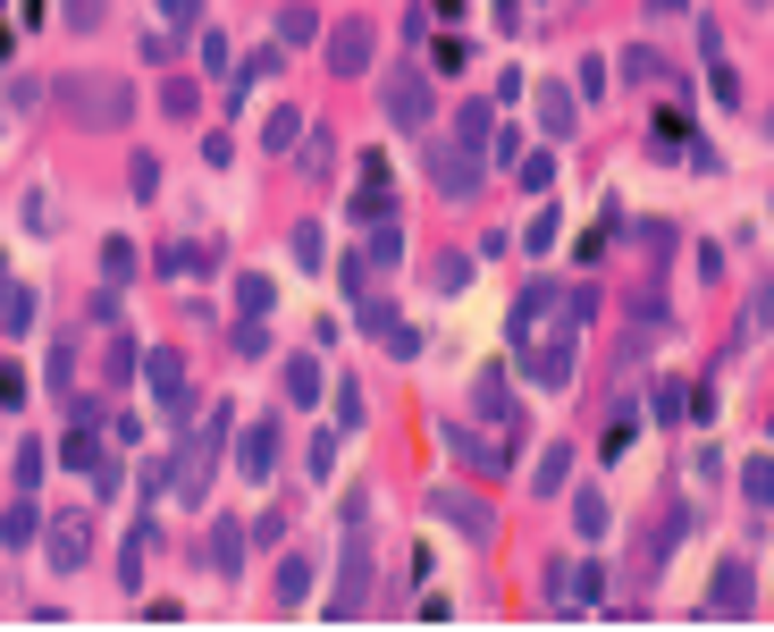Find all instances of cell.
Listing matches in <instances>:
<instances>
[{"label":"cell","instance_id":"1","mask_svg":"<svg viewBox=\"0 0 774 632\" xmlns=\"http://www.w3.org/2000/svg\"><path fill=\"white\" fill-rule=\"evenodd\" d=\"M51 94H59V110L85 118V127H127V110H135V85H127V77H94V68L59 77Z\"/></svg>","mask_w":774,"mask_h":632},{"label":"cell","instance_id":"2","mask_svg":"<svg viewBox=\"0 0 774 632\" xmlns=\"http://www.w3.org/2000/svg\"><path fill=\"white\" fill-rule=\"evenodd\" d=\"M227 430H236V414H227V405H210V414H203V430H194V447L177 456V473H169L177 506H210V473H219V447H227Z\"/></svg>","mask_w":774,"mask_h":632},{"label":"cell","instance_id":"3","mask_svg":"<svg viewBox=\"0 0 774 632\" xmlns=\"http://www.w3.org/2000/svg\"><path fill=\"white\" fill-rule=\"evenodd\" d=\"M522 371H530V388H572V363H581V346H572V321H539V329H522Z\"/></svg>","mask_w":774,"mask_h":632},{"label":"cell","instance_id":"4","mask_svg":"<svg viewBox=\"0 0 774 632\" xmlns=\"http://www.w3.org/2000/svg\"><path fill=\"white\" fill-rule=\"evenodd\" d=\"M321 615H371V523H354L345 532V565H337V591L321 599Z\"/></svg>","mask_w":774,"mask_h":632},{"label":"cell","instance_id":"5","mask_svg":"<svg viewBox=\"0 0 774 632\" xmlns=\"http://www.w3.org/2000/svg\"><path fill=\"white\" fill-rule=\"evenodd\" d=\"M379 110H388V127L396 135H421L438 118V94H430V77H421V68H396V77L379 85Z\"/></svg>","mask_w":774,"mask_h":632},{"label":"cell","instance_id":"6","mask_svg":"<svg viewBox=\"0 0 774 632\" xmlns=\"http://www.w3.org/2000/svg\"><path fill=\"white\" fill-rule=\"evenodd\" d=\"M135 371H144V380H151V397L169 405L177 421L194 414V388H186V354H177V346H144V363H135Z\"/></svg>","mask_w":774,"mask_h":632},{"label":"cell","instance_id":"7","mask_svg":"<svg viewBox=\"0 0 774 632\" xmlns=\"http://www.w3.org/2000/svg\"><path fill=\"white\" fill-rule=\"evenodd\" d=\"M430 177H438V194L447 203H472V186H480V144H430Z\"/></svg>","mask_w":774,"mask_h":632},{"label":"cell","instance_id":"8","mask_svg":"<svg viewBox=\"0 0 774 632\" xmlns=\"http://www.w3.org/2000/svg\"><path fill=\"white\" fill-rule=\"evenodd\" d=\"M606 599V574L598 565H548V615H581Z\"/></svg>","mask_w":774,"mask_h":632},{"label":"cell","instance_id":"9","mask_svg":"<svg viewBox=\"0 0 774 632\" xmlns=\"http://www.w3.org/2000/svg\"><path fill=\"white\" fill-rule=\"evenodd\" d=\"M472 414L489 421L497 439H522V405H513V388H506V371H497V363L472 380Z\"/></svg>","mask_w":774,"mask_h":632},{"label":"cell","instance_id":"10","mask_svg":"<svg viewBox=\"0 0 774 632\" xmlns=\"http://www.w3.org/2000/svg\"><path fill=\"white\" fill-rule=\"evenodd\" d=\"M42 556H51V574H76V565L94 556V523L85 515H51L42 523Z\"/></svg>","mask_w":774,"mask_h":632},{"label":"cell","instance_id":"11","mask_svg":"<svg viewBox=\"0 0 774 632\" xmlns=\"http://www.w3.org/2000/svg\"><path fill=\"white\" fill-rule=\"evenodd\" d=\"M438 439H447V456L463 464V473H480V480H497L513 464V447H497V439H480V430H463V421H447V430H438Z\"/></svg>","mask_w":774,"mask_h":632},{"label":"cell","instance_id":"12","mask_svg":"<svg viewBox=\"0 0 774 632\" xmlns=\"http://www.w3.org/2000/svg\"><path fill=\"white\" fill-rule=\"evenodd\" d=\"M430 515L447 523V532H463V539H489V498H472V489H430Z\"/></svg>","mask_w":774,"mask_h":632},{"label":"cell","instance_id":"13","mask_svg":"<svg viewBox=\"0 0 774 632\" xmlns=\"http://www.w3.org/2000/svg\"><path fill=\"white\" fill-rule=\"evenodd\" d=\"M371 26H362V18H345L337 26V35H329V77H371Z\"/></svg>","mask_w":774,"mask_h":632},{"label":"cell","instance_id":"14","mask_svg":"<svg viewBox=\"0 0 774 632\" xmlns=\"http://www.w3.org/2000/svg\"><path fill=\"white\" fill-rule=\"evenodd\" d=\"M278 414H270V421H253V430H245V447H236V473H245V480H270V473H278Z\"/></svg>","mask_w":774,"mask_h":632},{"label":"cell","instance_id":"15","mask_svg":"<svg viewBox=\"0 0 774 632\" xmlns=\"http://www.w3.org/2000/svg\"><path fill=\"white\" fill-rule=\"evenodd\" d=\"M210 574H219V582H236V574H245V523H236V515H210Z\"/></svg>","mask_w":774,"mask_h":632},{"label":"cell","instance_id":"16","mask_svg":"<svg viewBox=\"0 0 774 632\" xmlns=\"http://www.w3.org/2000/svg\"><path fill=\"white\" fill-rule=\"evenodd\" d=\"M757 607V591H749V565H716V591H707V615H749Z\"/></svg>","mask_w":774,"mask_h":632},{"label":"cell","instance_id":"17","mask_svg":"<svg viewBox=\"0 0 774 632\" xmlns=\"http://www.w3.org/2000/svg\"><path fill=\"white\" fill-rule=\"evenodd\" d=\"M35 312H42V295L26 288V279H0V329H9V338H26V329H35Z\"/></svg>","mask_w":774,"mask_h":632},{"label":"cell","instance_id":"18","mask_svg":"<svg viewBox=\"0 0 774 632\" xmlns=\"http://www.w3.org/2000/svg\"><path fill=\"white\" fill-rule=\"evenodd\" d=\"M160 270H169V279H203V270H219V245H194V236H177V245H160Z\"/></svg>","mask_w":774,"mask_h":632},{"label":"cell","instance_id":"19","mask_svg":"<svg viewBox=\"0 0 774 632\" xmlns=\"http://www.w3.org/2000/svg\"><path fill=\"white\" fill-rule=\"evenodd\" d=\"M565 480H572V447H565V439H548V456L530 464V498H556Z\"/></svg>","mask_w":774,"mask_h":632},{"label":"cell","instance_id":"20","mask_svg":"<svg viewBox=\"0 0 774 632\" xmlns=\"http://www.w3.org/2000/svg\"><path fill=\"white\" fill-rule=\"evenodd\" d=\"M278 380H286V405H321V363L312 354H286Z\"/></svg>","mask_w":774,"mask_h":632},{"label":"cell","instance_id":"21","mask_svg":"<svg viewBox=\"0 0 774 632\" xmlns=\"http://www.w3.org/2000/svg\"><path fill=\"white\" fill-rule=\"evenodd\" d=\"M35 539H42V506L18 498L9 515H0V548H35Z\"/></svg>","mask_w":774,"mask_h":632},{"label":"cell","instance_id":"22","mask_svg":"<svg viewBox=\"0 0 774 632\" xmlns=\"http://www.w3.org/2000/svg\"><path fill=\"white\" fill-rule=\"evenodd\" d=\"M303 599H312V556H295V548H286V556H278V607L295 615Z\"/></svg>","mask_w":774,"mask_h":632},{"label":"cell","instance_id":"23","mask_svg":"<svg viewBox=\"0 0 774 632\" xmlns=\"http://www.w3.org/2000/svg\"><path fill=\"white\" fill-rule=\"evenodd\" d=\"M262 144H270V153H295V144H303V110H295V101H278V110L262 118Z\"/></svg>","mask_w":774,"mask_h":632},{"label":"cell","instance_id":"24","mask_svg":"<svg viewBox=\"0 0 774 632\" xmlns=\"http://www.w3.org/2000/svg\"><path fill=\"white\" fill-rule=\"evenodd\" d=\"M572 118H581V110H572V94H565V85H539V127H548V135H572Z\"/></svg>","mask_w":774,"mask_h":632},{"label":"cell","instance_id":"25","mask_svg":"<svg viewBox=\"0 0 774 632\" xmlns=\"http://www.w3.org/2000/svg\"><path fill=\"white\" fill-rule=\"evenodd\" d=\"M59 464H68V473H94V464H101L94 421H68V439H59Z\"/></svg>","mask_w":774,"mask_h":632},{"label":"cell","instance_id":"26","mask_svg":"<svg viewBox=\"0 0 774 632\" xmlns=\"http://www.w3.org/2000/svg\"><path fill=\"white\" fill-rule=\"evenodd\" d=\"M286 262H295V270H329V236L312 229V220H303V229L286 236Z\"/></svg>","mask_w":774,"mask_h":632},{"label":"cell","instance_id":"27","mask_svg":"<svg viewBox=\"0 0 774 632\" xmlns=\"http://www.w3.org/2000/svg\"><path fill=\"white\" fill-rule=\"evenodd\" d=\"M572 523H581V539H606L615 532V506H606L598 489H581V498H572Z\"/></svg>","mask_w":774,"mask_h":632},{"label":"cell","instance_id":"28","mask_svg":"<svg viewBox=\"0 0 774 632\" xmlns=\"http://www.w3.org/2000/svg\"><path fill=\"white\" fill-rule=\"evenodd\" d=\"M362 262H371V270H396L404 262V229H396V220H379V236L362 245Z\"/></svg>","mask_w":774,"mask_h":632},{"label":"cell","instance_id":"29","mask_svg":"<svg viewBox=\"0 0 774 632\" xmlns=\"http://www.w3.org/2000/svg\"><path fill=\"white\" fill-rule=\"evenodd\" d=\"M144 556H151V532L135 523V532H127V548H118V582H127V591H144Z\"/></svg>","mask_w":774,"mask_h":632},{"label":"cell","instance_id":"30","mask_svg":"<svg viewBox=\"0 0 774 632\" xmlns=\"http://www.w3.org/2000/svg\"><path fill=\"white\" fill-rule=\"evenodd\" d=\"M270 304H278V279L245 270V279H236V312H270Z\"/></svg>","mask_w":774,"mask_h":632},{"label":"cell","instance_id":"31","mask_svg":"<svg viewBox=\"0 0 774 632\" xmlns=\"http://www.w3.org/2000/svg\"><path fill=\"white\" fill-rule=\"evenodd\" d=\"M741 498H749V506H774V456H749V473H741Z\"/></svg>","mask_w":774,"mask_h":632},{"label":"cell","instance_id":"32","mask_svg":"<svg viewBox=\"0 0 774 632\" xmlns=\"http://www.w3.org/2000/svg\"><path fill=\"white\" fill-rule=\"evenodd\" d=\"M463 279H472V253H438V262H430V288L438 295H454Z\"/></svg>","mask_w":774,"mask_h":632},{"label":"cell","instance_id":"33","mask_svg":"<svg viewBox=\"0 0 774 632\" xmlns=\"http://www.w3.org/2000/svg\"><path fill=\"white\" fill-rule=\"evenodd\" d=\"M312 35H321V18H312L303 0H286V9H278V42H312Z\"/></svg>","mask_w":774,"mask_h":632},{"label":"cell","instance_id":"34","mask_svg":"<svg viewBox=\"0 0 774 632\" xmlns=\"http://www.w3.org/2000/svg\"><path fill=\"white\" fill-rule=\"evenodd\" d=\"M513 169H522V177H513L522 194H548L556 186V153H530V161H513Z\"/></svg>","mask_w":774,"mask_h":632},{"label":"cell","instance_id":"35","mask_svg":"<svg viewBox=\"0 0 774 632\" xmlns=\"http://www.w3.org/2000/svg\"><path fill=\"white\" fill-rule=\"evenodd\" d=\"M101 279H110V288H127V279H135V245H127V236L101 245Z\"/></svg>","mask_w":774,"mask_h":632},{"label":"cell","instance_id":"36","mask_svg":"<svg viewBox=\"0 0 774 632\" xmlns=\"http://www.w3.org/2000/svg\"><path fill=\"white\" fill-rule=\"evenodd\" d=\"M127 194H135V203H151V194H160V161H151V153L127 161Z\"/></svg>","mask_w":774,"mask_h":632},{"label":"cell","instance_id":"37","mask_svg":"<svg viewBox=\"0 0 774 632\" xmlns=\"http://www.w3.org/2000/svg\"><path fill=\"white\" fill-rule=\"evenodd\" d=\"M354 220H371V229H379V220H396V194H388V186H362V194H354Z\"/></svg>","mask_w":774,"mask_h":632},{"label":"cell","instance_id":"38","mask_svg":"<svg viewBox=\"0 0 774 632\" xmlns=\"http://www.w3.org/2000/svg\"><path fill=\"white\" fill-rule=\"evenodd\" d=\"M379 346H388L396 363H413V354H421V329H413V321H388V329H379Z\"/></svg>","mask_w":774,"mask_h":632},{"label":"cell","instance_id":"39","mask_svg":"<svg viewBox=\"0 0 774 632\" xmlns=\"http://www.w3.org/2000/svg\"><path fill=\"white\" fill-rule=\"evenodd\" d=\"M135 363H144V346H135V338H110V363H101V371H110L118 388L135 380Z\"/></svg>","mask_w":774,"mask_h":632},{"label":"cell","instance_id":"40","mask_svg":"<svg viewBox=\"0 0 774 632\" xmlns=\"http://www.w3.org/2000/svg\"><path fill=\"white\" fill-rule=\"evenodd\" d=\"M160 110H169V118H194V110H203V94H194L186 77H169V85H160Z\"/></svg>","mask_w":774,"mask_h":632},{"label":"cell","instance_id":"41","mask_svg":"<svg viewBox=\"0 0 774 632\" xmlns=\"http://www.w3.org/2000/svg\"><path fill=\"white\" fill-rule=\"evenodd\" d=\"M329 405H337V430H362V421H371V405H362V388H354V380H345Z\"/></svg>","mask_w":774,"mask_h":632},{"label":"cell","instance_id":"42","mask_svg":"<svg viewBox=\"0 0 774 632\" xmlns=\"http://www.w3.org/2000/svg\"><path fill=\"white\" fill-rule=\"evenodd\" d=\"M766 329H774V279L749 295V321H741V338H766Z\"/></svg>","mask_w":774,"mask_h":632},{"label":"cell","instance_id":"43","mask_svg":"<svg viewBox=\"0 0 774 632\" xmlns=\"http://www.w3.org/2000/svg\"><path fill=\"white\" fill-rule=\"evenodd\" d=\"M59 26H68V35H94V26H101V0H59Z\"/></svg>","mask_w":774,"mask_h":632},{"label":"cell","instance_id":"44","mask_svg":"<svg viewBox=\"0 0 774 632\" xmlns=\"http://www.w3.org/2000/svg\"><path fill=\"white\" fill-rule=\"evenodd\" d=\"M26 229H35V236H51V229H59V203H51V194H42V186L26 194Z\"/></svg>","mask_w":774,"mask_h":632},{"label":"cell","instance_id":"45","mask_svg":"<svg viewBox=\"0 0 774 632\" xmlns=\"http://www.w3.org/2000/svg\"><path fill=\"white\" fill-rule=\"evenodd\" d=\"M556 236H565V220H556V211H539V220H530V236H522V253H548Z\"/></svg>","mask_w":774,"mask_h":632},{"label":"cell","instance_id":"46","mask_svg":"<svg viewBox=\"0 0 774 632\" xmlns=\"http://www.w3.org/2000/svg\"><path fill=\"white\" fill-rule=\"evenodd\" d=\"M463 59H472V42H463V35H438L430 42V68H463Z\"/></svg>","mask_w":774,"mask_h":632},{"label":"cell","instance_id":"47","mask_svg":"<svg viewBox=\"0 0 774 632\" xmlns=\"http://www.w3.org/2000/svg\"><path fill=\"white\" fill-rule=\"evenodd\" d=\"M236 354H270V329H262V312H245V321H236Z\"/></svg>","mask_w":774,"mask_h":632},{"label":"cell","instance_id":"48","mask_svg":"<svg viewBox=\"0 0 774 632\" xmlns=\"http://www.w3.org/2000/svg\"><path fill=\"white\" fill-rule=\"evenodd\" d=\"M227 59H236V51H227V35L210 26V35H203V77H227Z\"/></svg>","mask_w":774,"mask_h":632},{"label":"cell","instance_id":"49","mask_svg":"<svg viewBox=\"0 0 774 632\" xmlns=\"http://www.w3.org/2000/svg\"><path fill=\"white\" fill-rule=\"evenodd\" d=\"M0 405H9V414H18V405H26V371L9 363V354H0Z\"/></svg>","mask_w":774,"mask_h":632},{"label":"cell","instance_id":"50","mask_svg":"<svg viewBox=\"0 0 774 632\" xmlns=\"http://www.w3.org/2000/svg\"><path fill=\"white\" fill-rule=\"evenodd\" d=\"M337 447H345V439H337V430H329V439H312V456H303V464H312V473L329 480V473H337Z\"/></svg>","mask_w":774,"mask_h":632},{"label":"cell","instance_id":"51","mask_svg":"<svg viewBox=\"0 0 774 632\" xmlns=\"http://www.w3.org/2000/svg\"><path fill=\"white\" fill-rule=\"evenodd\" d=\"M85 321H94V329H118V288H101L94 304H85Z\"/></svg>","mask_w":774,"mask_h":632},{"label":"cell","instance_id":"52","mask_svg":"<svg viewBox=\"0 0 774 632\" xmlns=\"http://www.w3.org/2000/svg\"><path fill=\"white\" fill-rule=\"evenodd\" d=\"M454 127H463V144H489V110H480V101H463V118H454Z\"/></svg>","mask_w":774,"mask_h":632},{"label":"cell","instance_id":"53","mask_svg":"<svg viewBox=\"0 0 774 632\" xmlns=\"http://www.w3.org/2000/svg\"><path fill=\"white\" fill-rule=\"evenodd\" d=\"M329 161H337V153H329V135H312V144H303V177H329Z\"/></svg>","mask_w":774,"mask_h":632},{"label":"cell","instance_id":"54","mask_svg":"<svg viewBox=\"0 0 774 632\" xmlns=\"http://www.w3.org/2000/svg\"><path fill=\"white\" fill-rule=\"evenodd\" d=\"M35 480H42V447L26 439V447H18V489H35Z\"/></svg>","mask_w":774,"mask_h":632},{"label":"cell","instance_id":"55","mask_svg":"<svg viewBox=\"0 0 774 632\" xmlns=\"http://www.w3.org/2000/svg\"><path fill=\"white\" fill-rule=\"evenodd\" d=\"M160 18H169V26H194V18H203V0H160Z\"/></svg>","mask_w":774,"mask_h":632},{"label":"cell","instance_id":"56","mask_svg":"<svg viewBox=\"0 0 774 632\" xmlns=\"http://www.w3.org/2000/svg\"><path fill=\"white\" fill-rule=\"evenodd\" d=\"M648 9H657V18H674V9H682V0H648Z\"/></svg>","mask_w":774,"mask_h":632},{"label":"cell","instance_id":"57","mask_svg":"<svg viewBox=\"0 0 774 632\" xmlns=\"http://www.w3.org/2000/svg\"><path fill=\"white\" fill-rule=\"evenodd\" d=\"M430 9H454V0H430Z\"/></svg>","mask_w":774,"mask_h":632}]
</instances>
